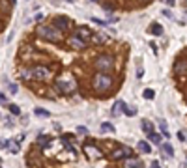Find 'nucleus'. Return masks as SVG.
<instances>
[{
  "label": "nucleus",
  "mask_w": 187,
  "mask_h": 168,
  "mask_svg": "<svg viewBox=\"0 0 187 168\" xmlns=\"http://www.w3.org/2000/svg\"><path fill=\"white\" fill-rule=\"evenodd\" d=\"M38 34L41 38H45V39H49V41H60L62 39V34H60V30L56 28V26H47V25H43V26H38Z\"/></svg>",
  "instance_id": "20e7f679"
},
{
  "label": "nucleus",
  "mask_w": 187,
  "mask_h": 168,
  "mask_svg": "<svg viewBox=\"0 0 187 168\" xmlns=\"http://www.w3.org/2000/svg\"><path fill=\"white\" fill-rule=\"evenodd\" d=\"M101 6H103V9H107V11H112V6L109 4V2H103Z\"/></svg>",
  "instance_id": "7c9ffc66"
},
{
  "label": "nucleus",
  "mask_w": 187,
  "mask_h": 168,
  "mask_svg": "<svg viewBox=\"0 0 187 168\" xmlns=\"http://www.w3.org/2000/svg\"><path fill=\"white\" fill-rule=\"evenodd\" d=\"M105 39H107V38H103V34H97V36H94V41H95L97 45H103Z\"/></svg>",
  "instance_id": "b1692460"
},
{
  "label": "nucleus",
  "mask_w": 187,
  "mask_h": 168,
  "mask_svg": "<svg viewBox=\"0 0 187 168\" xmlns=\"http://www.w3.org/2000/svg\"><path fill=\"white\" fill-rule=\"evenodd\" d=\"M152 168H161V166H159V161H153V163H152Z\"/></svg>",
  "instance_id": "72a5a7b5"
},
{
  "label": "nucleus",
  "mask_w": 187,
  "mask_h": 168,
  "mask_svg": "<svg viewBox=\"0 0 187 168\" xmlns=\"http://www.w3.org/2000/svg\"><path fill=\"white\" fill-rule=\"evenodd\" d=\"M8 150L12 153H19V144L17 142H8Z\"/></svg>",
  "instance_id": "aec40b11"
},
{
  "label": "nucleus",
  "mask_w": 187,
  "mask_h": 168,
  "mask_svg": "<svg viewBox=\"0 0 187 168\" xmlns=\"http://www.w3.org/2000/svg\"><path fill=\"white\" fill-rule=\"evenodd\" d=\"M54 88H56V92L62 94V95H71L75 94L77 90V82L71 81V78H56V82H54Z\"/></svg>",
  "instance_id": "7ed1b4c3"
},
{
  "label": "nucleus",
  "mask_w": 187,
  "mask_h": 168,
  "mask_svg": "<svg viewBox=\"0 0 187 168\" xmlns=\"http://www.w3.org/2000/svg\"><path fill=\"white\" fill-rule=\"evenodd\" d=\"M101 131L103 133H114V125H112V123H109V121H103L101 123Z\"/></svg>",
  "instance_id": "f3484780"
},
{
  "label": "nucleus",
  "mask_w": 187,
  "mask_h": 168,
  "mask_svg": "<svg viewBox=\"0 0 187 168\" xmlns=\"http://www.w3.org/2000/svg\"><path fill=\"white\" fill-rule=\"evenodd\" d=\"M131 157H133V150H131V148H127V146H120V148L112 150V153H111V159H114V161L131 159Z\"/></svg>",
  "instance_id": "423d86ee"
},
{
  "label": "nucleus",
  "mask_w": 187,
  "mask_h": 168,
  "mask_svg": "<svg viewBox=\"0 0 187 168\" xmlns=\"http://www.w3.org/2000/svg\"><path fill=\"white\" fill-rule=\"evenodd\" d=\"M75 36L86 43V41H90V39L94 38V34H92V30H90V28H86V26H79V28H77V32H75Z\"/></svg>",
  "instance_id": "6e6552de"
},
{
  "label": "nucleus",
  "mask_w": 187,
  "mask_h": 168,
  "mask_svg": "<svg viewBox=\"0 0 187 168\" xmlns=\"http://www.w3.org/2000/svg\"><path fill=\"white\" fill-rule=\"evenodd\" d=\"M69 2H73V0H69Z\"/></svg>",
  "instance_id": "a19ab883"
},
{
  "label": "nucleus",
  "mask_w": 187,
  "mask_h": 168,
  "mask_svg": "<svg viewBox=\"0 0 187 168\" xmlns=\"http://www.w3.org/2000/svg\"><path fill=\"white\" fill-rule=\"evenodd\" d=\"M0 6H2V9H4V11H9V4L6 2V0H0Z\"/></svg>",
  "instance_id": "cd10ccee"
},
{
  "label": "nucleus",
  "mask_w": 187,
  "mask_h": 168,
  "mask_svg": "<svg viewBox=\"0 0 187 168\" xmlns=\"http://www.w3.org/2000/svg\"><path fill=\"white\" fill-rule=\"evenodd\" d=\"M90 2H97V0H90Z\"/></svg>",
  "instance_id": "58836bf2"
},
{
  "label": "nucleus",
  "mask_w": 187,
  "mask_h": 168,
  "mask_svg": "<svg viewBox=\"0 0 187 168\" xmlns=\"http://www.w3.org/2000/svg\"><path fill=\"white\" fill-rule=\"evenodd\" d=\"M51 69L45 65H36V67H30V69L23 71V78H26V81H45V78L49 77Z\"/></svg>",
  "instance_id": "f257e3e1"
},
{
  "label": "nucleus",
  "mask_w": 187,
  "mask_h": 168,
  "mask_svg": "<svg viewBox=\"0 0 187 168\" xmlns=\"http://www.w3.org/2000/svg\"><path fill=\"white\" fill-rule=\"evenodd\" d=\"M94 67L97 71H101V73H107V71H111L114 67V58H111V56H107V54H101V56L95 58Z\"/></svg>",
  "instance_id": "39448f33"
},
{
  "label": "nucleus",
  "mask_w": 187,
  "mask_h": 168,
  "mask_svg": "<svg viewBox=\"0 0 187 168\" xmlns=\"http://www.w3.org/2000/svg\"><path fill=\"white\" fill-rule=\"evenodd\" d=\"M8 146V140H0V148H6Z\"/></svg>",
  "instance_id": "f704fd0d"
},
{
  "label": "nucleus",
  "mask_w": 187,
  "mask_h": 168,
  "mask_svg": "<svg viewBox=\"0 0 187 168\" xmlns=\"http://www.w3.org/2000/svg\"><path fill=\"white\" fill-rule=\"evenodd\" d=\"M142 2H148V0H142Z\"/></svg>",
  "instance_id": "ea45409f"
},
{
  "label": "nucleus",
  "mask_w": 187,
  "mask_h": 168,
  "mask_svg": "<svg viewBox=\"0 0 187 168\" xmlns=\"http://www.w3.org/2000/svg\"><path fill=\"white\" fill-rule=\"evenodd\" d=\"M84 151H86V155L90 157V159H99V157H103V151L101 150H97L94 144H84Z\"/></svg>",
  "instance_id": "0eeeda50"
},
{
  "label": "nucleus",
  "mask_w": 187,
  "mask_h": 168,
  "mask_svg": "<svg viewBox=\"0 0 187 168\" xmlns=\"http://www.w3.org/2000/svg\"><path fill=\"white\" fill-rule=\"evenodd\" d=\"M148 138H150V142H153V144H159V142H161V134H159V133H150Z\"/></svg>",
  "instance_id": "6ab92c4d"
},
{
  "label": "nucleus",
  "mask_w": 187,
  "mask_h": 168,
  "mask_svg": "<svg viewBox=\"0 0 187 168\" xmlns=\"http://www.w3.org/2000/svg\"><path fill=\"white\" fill-rule=\"evenodd\" d=\"M38 144L41 146V148H47V146L51 144V138H49V137H43V134H41V137L38 138Z\"/></svg>",
  "instance_id": "a211bd4d"
},
{
  "label": "nucleus",
  "mask_w": 187,
  "mask_h": 168,
  "mask_svg": "<svg viewBox=\"0 0 187 168\" xmlns=\"http://www.w3.org/2000/svg\"><path fill=\"white\" fill-rule=\"evenodd\" d=\"M52 26H56L58 30H68L69 28V19L64 17V15H58V17H54Z\"/></svg>",
  "instance_id": "9d476101"
},
{
  "label": "nucleus",
  "mask_w": 187,
  "mask_h": 168,
  "mask_svg": "<svg viewBox=\"0 0 187 168\" xmlns=\"http://www.w3.org/2000/svg\"><path fill=\"white\" fill-rule=\"evenodd\" d=\"M9 112L15 114V116H19V114H21V108H19L17 105H9Z\"/></svg>",
  "instance_id": "393cba45"
},
{
  "label": "nucleus",
  "mask_w": 187,
  "mask_h": 168,
  "mask_svg": "<svg viewBox=\"0 0 187 168\" xmlns=\"http://www.w3.org/2000/svg\"><path fill=\"white\" fill-rule=\"evenodd\" d=\"M159 129H161V133L165 134V137H170V133H169V127H167V123H165V121H159Z\"/></svg>",
  "instance_id": "412c9836"
},
{
  "label": "nucleus",
  "mask_w": 187,
  "mask_h": 168,
  "mask_svg": "<svg viewBox=\"0 0 187 168\" xmlns=\"http://www.w3.org/2000/svg\"><path fill=\"white\" fill-rule=\"evenodd\" d=\"M165 2H167V6H174V4H176V0H165Z\"/></svg>",
  "instance_id": "c9c22d12"
},
{
  "label": "nucleus",
  "mask_w": 187,
  "mask_h": 168,
  "mask_svg": "<svg viewBox=\"0 0 187 168\" xmlns=\"http://www.w3.org/2000/svg\"><path fill=\"white\" fill-rule=\"evenodd\" d=\"M77 133H79V134H88V129L81 125V127H77Z\"/></svg>",
  "instance_id": "c85d7f7f"
},
{
  "label": "nucleus",
  "mask_w": 187,
  "mask_h": 168,
  "mask_svg": "<svg viewBox=\"0 0 187 168\" xmlns=\"http://www.w3.org/2000/svg\"><path fill=\"white\" fill-rule=\"evenodd\" d=\"M43 15H45V13H38V15H36V21H41V19H43Z\"/></svg>",
  "instance_id": "e433bc0d"
},
{
  "label": "nucleus",
  "mask_w": 187,
  "mask_h": 168,
  "mask_svg": "<svg viewBox=\"0 0 187 168\" xmlns=\"http://www.w3.org/2000/svg\"><path fill=\"white\" fill-rule=\"evenodd\" d=\"M150 32L153 34V36H161V34H163V26L159 25V22H153V25L150 26Z\"/></svg>",
  "instance_id": "4468645a"
},
{
  "label": "nucleus",
  "mask_w": 187,
  "mask_h": 168,
  "mask_svg": "<svg viewBox=\"0 0 187 168\" xmlns=\"http://www.w3.org/2000/svg\"><path fill=\"white\" fill-rule=\"evenodd\" d=\"M0 101H2V103H6V101H8V99H6V95H4V94H0Z\"/></svg>",
  "instance_id": "4c0bfd02"
},
{
  "label": "nucleus",
  "mask_w": 187,
  "mask_h": 168,
  "mask_svg": "<svg viewBox=\"0 0 187 168\" xmlns=\"http://www.w3.org/2000/svg\"><path fill=\"white\" fill-rule=\"evenodd\" d=\"M34 112H36L38 116H45V118H47V116H51V112H49V110H45V108H36Z\"/></svg>",
  "instance_id": "5701e85b"
},
{
  "label": "nucleus",
  "mask_w": 187,
  "mask_h": 168,
  "mask_svg": "<svg viewBox=\"0 0 187 168\" xmlns=\"http://www.w3.org/2000/svg\"><path fill=\"white\" fill-rule=\"evenodd\" d=\"M142 131H144L146 134L155 133V131H153V123H152V121H148V120H144V121H142Z\"/></svg>",
  "instance_id": "2eb2a0df"
},
{
  "label": "nucleus",
  "mask_w": 187,
  "mask_h": 168,
  "mask_svg": "<svg viewBox=\"0 0 187 168\" xmlns=\"http://www.w3.org/2000/svg\"><path fill=\"white\" fill-rule=\"evenodd\" d=\"M174 73L176 75H187V58H178V60H176Z\"/></svg>",
  "instance_id": "1a4fd4ad"
},
{
  "label": "nucleus",
  "mask_w": 187,
  "mask_h": 168,
  "mask_svg": "<svg viewBox=\"0 0 187 168\" xmlns=\"http://www.w3.org/2000/svg\"><path fill=\"white\" fill-rule=\"evenodd\" d=\"M118 112H122V108H120V103L116 101L114 107H112V114H114V116H118Z\"/></svg>",
  "instance_id": "a878e982"
},
{
  "label": "nucleus",
  "mask_w": 187,
  "mask_h": 168,
  "mask_svg": "<svg viewBox=\"0 0 187 168\" xmlns=\"http://www.w3.org/2000/svg\"><path fill=\"white\" fill-rule=\"evenodd\" d=\"M9 92H13V94H17V86H15V84H12V86H9Z\"/></svg>",
  "instance_id": "473e14b6"
},
{
  "label": "nucleus",
  "mask_w": 187,
  "mask_h": 168,
  "mask_svg": "<svg viewBox=\"0 0 187 168\" xmlns=\"http://www.w3.org/2000/svg\"><path fill=\"white\" fill-rule=\"evenodd\" d=\"M94 88H95V92H99V94H107L109 90L112 88V77L111 75H107V73H95L94 77Z\"/></svg>",
  "instance_id": "f03ea898"
},
{
  "label": "nucleus",
  "mask_w": 187,
  "mask_h": 168,
  "mask_svg": "<svg viewBox=\"0 0 187 168\" xmlns=\"http://www.w3.org/2000/svg\"><path fill=\"white\" fill-rule=\"evenodd\" d=\"M161 148H163V155H167V157H174V148H172L169 142H167V144H163Z\"/></svg>",
  "instance_id": "dca6fc26"
},
{
  "label": "nucleus",
  "mask_w": 187,
  "mask_h": 168,
  "mask_svg": "<svg viewBox=\"0 0 187 168\" xmlns=\"http://www.w3.org/2000/svg\"><path fill=\"white\" fill-rule=\"evenodd\" d=\"M142 97L144 99H153L155 97V92H153V90H144V92H142Z\"/></svg>",
  "instance_id": "4be33fe9"
},
{
  "label": "nucleus",
  "mask_w": 187,
  "mask_h": 168,
  "mask_svg": "<svg viewBox=\"0 0 187 168\" xmlns=\"http://www.w3.org/2000/svg\"><path fill=\"white\" fill-rule=\"evenodd\" d=\"M139 151H140V153H150V151H152V148H150V142H146V140H140V142H139Z\"/></svg>",
  "instance_id": "ddd939ff"
},
{
  "label": "nucleus",
  "mask_w": 187,
  "mask_h": 168,
  "mask_svg": "<svg viewBox=\"0 0 187 168\" xmlns=\"http://www.w3.org/2000/svg\"><path fill=\"white\" fill-rule=\"evenodd\" d=\"M124 168H144V163L142 161H139V159H125V163H124Z\"/></svg>",
  "instance_id": "9b49d317"
},
{
  "label": "nucleus",
  "mask_w": 187,
  "mask_h": 168,
  "mask_svg": "<svg viewBox=\"0 0 187 168\" xmlns=\"http://www.w3.org/2000/svg\"><path fill=\"white\" fill-rule=\"evenodd\" d=\"M163 15H167L169 19H174V15H172V11H170V9H163Z\"/></svg>",
  "instance_id": "c756f323"
},
{
  "label": "nucleus",
  "mask_w": 187,
  "mask_h": 168,
  "mask_svg": "<svg viewBox=\"0 0 187 168\" xmlns=\"http://www.w3.org/2000/svg\"><path fill=\"white\" fill-rule=\"evenodd\" d=\"M69 43H71V47H75V49H84V47H86V43H84L82 39H79L77 36H73V38L69 39Z\"/></svg>",
  "instance_id": "f8f14e48"
},
{
  "label": "nucleus",
  "mask_w": 187,
  "mask_h": 168,
  "mask_svg": "<svg viewBox=\"0 0 187 168\" xmlns=\"http://www.w3.org/2000/svg\"><path fill=\"white\" fill-rule=\"evenodd\" d=\"M125 114H127V116H135V114H137V108L127 107V108H125Z\"/></svg>",
  "instance_id": "bb28decb"
},
{
  "label": "nucleus",
  "mask_w": 187,
  "mask_h": 168,
  "mask_svg": "<svg viewBox=\"0 0 187 168\" xmlns=\"http://www.w3.org/2000/svg\"><path fill=\"white\" fill-rule=\"evenodd\" d=\"M176 137H178V140H180V142H182V140H185V134H183V133H178Z\"/></svg>",
  "instance_id": "2f4dec72"
}]
</instances>
